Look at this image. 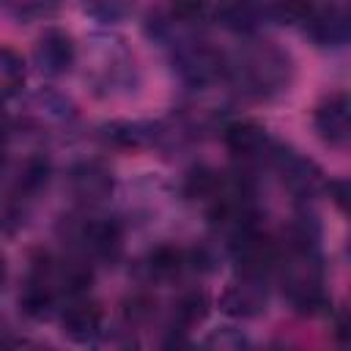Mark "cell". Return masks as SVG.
Masks as SVG:
<instances>
[{"label":"cell","instance_id":"obj_13","mask_svg":"<svg viewBox=\"0 0 351 351\" xmlns=\"http://www.w3.org/2000/svg\"><path fill=\"white\" fill-rule=\"evenodd\" d=\"M197 255L184 250V247H173V244H162V247H154L143 261H140V271L145 277V282H159V285H167V282H178L184 280L186 271L197 269Z\"/></svg>","mask_w":351,"mask_h":351},{"label":"cell","instance_id":"obj_18","mask_svg":"<svg viewBox=\"0 0 351 351\" xmlns=\"http://www.w3.org/2000/svg\"><path fill=\"white\" fill-rule=\"evenodd\" d=\"M137 0H80V8L88 19L99 25H118L132 16Z\"/></svg>","mask_w":351,"mask_h":351},{"label":"cell","instance_id":"obj_4","mask_svg":"<svg viewBox=\"0 0 351 351\" xmlns=\"http://www.w3.org/2000/svg\"><path fill=\"white\" fill-rule=\"evenodd\" d=\"M69 252L82 258L85 263H115L123 252V228L112 217L93 214V208H82L80 217H71L63 228Z\"/></svg>","mask_w":351,"mask_h":351},{"label":"cell","instance_id":"obj_6","mask_svg":"<svg viewBox=\"0 0 351 351\" xmlns=\"http://www.w3.org/2000/svg\"><path fill=\"white\" fill-rule=\"evenodd\" d=\"M299 27L304 36L324 49H340L348 44V11L343 3H321L315 0L313 8L302 16Z\"/></svg>","mask_w":351,"mask_h":351},{"label":"cell","instance_id":"obj_10","mask_svg":"<svg viewBox=\"0 0 351 351\" xmlns=\"http://www.w3.org/2000/svg\"><path fill=\"white\" fill-rule=\"evenodd\" d=\"M222 143L241 165H247V167L250 165H263L266 167L274 137L266 132L263 123L244 118V121H230V123L222 126Z\"/></svg>","mask_w":351,"mask_h":351},{"label":"cell","instance_id":"obj_2","mask_svg":"<svg viewBox=\"0 0 351 351\" xmlns=\"http://www.w3.org/2000/svg\"><path fill=\"white\" fill-rule=\"evenodd\" d=\"M296 77V63L288 49L269 38L244 36L239 47L225 52L222 82L250 101L282 99Z\"/></svg>","mask_w":351,"mask_h":351},{"label":"cell","instance_id":"obj_21","mask_svg":"<svg viewBox=\"0 0 351 351\" xmlns=\"http://www.w3.org/2000/svg\"><path fill=\"white\" fill-rule=\"evenodd\" d=\"M5 277H8V266H5V258H3V252H0V291H3V285H5Z\"/></svg>","mask_w":351,"mask_h":351},{"label":"cell","instance_id":"obj_15","mask_svg":"<svg viewBox=\"0 0 351 351\" xmlns=\"http://www.w3.org/2000/svg\"><path fill=\"white\" fill-rule=\"evenodd\" d=\"M19 118H22V123L33 126L36 132L52 129V126H69L74 121V104L55 90H38L36 96L27 99Z\"/></svg>","mask_w":351,"mask_h":351},{"label":"cell","instance_id":"obj_9","mask_svg":"<svg viewBox=\"0 0 351 351\" xmlns=\"http://www.w3.org/2000/svg\"><path fill=\"white\" fill-rule=\"evenodd\" d=\"M58 321L71 343H96L104 335V310L88 293L69 296L58 310Z\"/></svg>","mask_w":351,"mask_h":351},{"label":"cell","instance_id":"obj_22","mask_svg":"<svg viewBox=\"0 0 351 351\" xmlns=\"http://www.w3.org/2000/svg\"><path fill=\"white\" fill-rule=\"evenodd\" d=\"M0 5H3V0H0Z\"/></svg>","mask_w":351,"mask_h":351},{"label":"cell","instance_id":"obj_14","mask_svg":"<svg viewBox=\"0 0 351 351\" xmlns=\"http://www.w3.org/2000/svg\"><path fill=\"white\" fill-rule=\"evenodd\" d=\"M263 19L266 3L261 0H214L208 8V22H217L219 27L239 36H255Z\"/></svg>","mask_w":351,"mask_h":351},{"label":"cell","instance_id":"obj_17","mask_svg":"<svg viewBox=\"0 0 351 351\" xmlns=\"http://www.w3.org/2000/svg\"><path fill=\"white\" fill-rule=\"evenodd\" d=\"M25 88V63L14 49L0 47V107L16 99Z\"/></svg>","mask_w":351,"mask_h":351},{"label":"cell","instance_id":"obj_12","mask_svg":"<svg viewBox=\"0 0 351 351\" xmlns=\"http://www.w3.org/2000/svg\"><path fill=\"white\" fill-rule=\"evenodd\" d=\"M269 304V280L266 277H250L236 274L225 293L219 296V307L233 318H255L266 313Z\"/></svg>","mask_w":351,"mask_h":351},{"label":"cell","instance_id":"obj_3","mask_svg":"<svg viewBox=\"0 0 351 351\" xmlns=\"http://www.w3.org/2000/svg\"><path fill=\"white\" fill-rule=\"evenodd\" d=\"M82 77L88 88L101 99L129 96L140 85V69L132 47L115 33H93L82 49H77Z\"/></svg>","mask_w":351,"mask_h":351},{"label":"cell","instance_id":"obj_1","mask_svg":"<svg viewBox=\"0 0 351 351\" xmlns=\"http://www.w3.org/2000/svg\"><path fill=\"white\" fill-rule=\"evenodd\" d=\"M271 280L299 315H318L329 307L326 266L321 252V225L304 208L277 239Z\"/></svg>","mask_w":351,"mask_h":351},{"label":"cell","instance_id":"obj_7","mask_svg":"<svg viewBox=\"0 0 351 351\" xmlns=\"http://www.w3.org/2000/svg\"><path fill=\"white\" fill-rule=\"evenodd\" d=\"M77 41L63 27H44L33 44V66L38 74L58 80L77 66Z\"/></svg>","mask_w":351,"mask_h":351},{"label":"cell","instance_id":"obj_8","mask_svg":"<svg viewBox=\"0 0 351 351\" xmlns=\"http://www.w3.org/2000/svg\"><path fill=\"white\" fill-rule=\"evenodd\" d=\"M69 192L71 197L82 206V208H96L104 200H110L112 189H115V178L112 170L101 162V159H82L77 165H71L69 176H66Z\"/></svg>","mask_w":351,"mask_h":351},{"label":"cell","instance_id":"obj_16","mask_svg":"<svg viewBox=\"0 0 351 351\" xmlns=\"http://www.w3.org/2000/svg\"><path fill=\"white\" fill-rule=\"evenodd\" d=\"M206 307H208V299H206L203 291H184V293L176 299V304H173L167 329H170L173 335H176V332H189L195 324L203 321Z\"/></svg>","mask_w":351,"mask_h":351},{"label":"cell","instance_id":"obj_19","mask_svg":"<svg viewBox=\"0 0 351 351\" xmlns=\"http://www.w3.org/2000/svg\"><path fill=\"white\" fill-rule=\"evenodd\" d=\"M63 0H3V5L22 22H30V19H41V16H49L60 8Z\"/></svg>","mask_w":351,"mask_h":351},{"label":"cell","instance_id":"obj_20","mask_svg":"<svg viewBox=\"0 0 351 351\" xmlns=\"http://www.w3.org/2000/svg\"><path fill=\"white\" fill-rule=\"evenodd\" d=\"M8 154H11V134L5 129H0V170H5Z\"/></svg>","mask_w":351,"mask_h":351},{"label":"cell","instance_id":"obj_11","mask_svg":"<svg viewBox=\"0 0 351 351\" xmlns=\"http://www.w3.org/2000/svg\"><path fill=\"white\" fill-rule=\"evenodd\" d=\"M313 129L324 145L335 151H346L351 140V121H348V96L346 90L326 93L313 110Z\"/></svg>","mask_w":351,"mask_h":351},{"label":"cell","instance_id":"obj_5","mask_svg":"<svg viewBox=\"0 0 351 351\" xmlns=\"http://www.w3.org/2000/svg\"><path fill=\"white\" fill-rule=\"evenodd\" d=\"M266 167L274 170L277 178H280V184H282L296 200H302V203H310V200H315L321 192H326V184H329V181L324 178L321 167H318L313 159H307L304 154H299L296 148L285 145V143H277V140H274L271 154H269V159H266Z\"/></svg>","mask_w":351,"mask_h":351}]
</instances>
